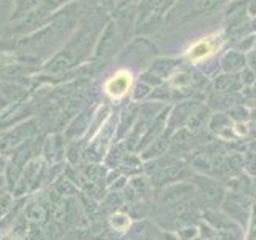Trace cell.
<instances>
[{
	"label": "cell",
	"mask_w": 256,
	"mask_h": 240,
	"mask_svg": "<svg viewBox=\"0 0 256 240\" xmlns=\"http://www.w3.org/2000/svg\"><path fill=\"white\" fill-rule=\"evenodd\" d=\"M132 74L128 70H120L116 76H112L106 85H104V90L110 96V98H122L125 96L132 88Z\"/></svg>",
	"instance_id": "cell-1"
},
{
	"label": "cell",
	"mask_w": 256,
	"mask_h": 240,
	"mask_svg": "<svg viewBox=\"0 0 256 240\" xmlns=\"http://www.w3.org/2000/svg\"><path fill=\"white\" fill-rule=\"evenodd\" d=\"M220 45L218 40H210V37H206L204 40H200V42H197L194 46L190 48L189 53H188V58L190 61H202L204 58H208L214 50L216 46Z\"/></svg>",
	"instance_id": "cell-2"
},
{
	"label": "cell",
	"mask_w": 256,
	"mask_h": 240,
	"mask_svg": "<svg viewBox=\"0 0 256 240\" xmlns=\"http://www.w3.org/2000/svg\"><path fill=\"white\" fill-rule=\"evenodd\" d=\"M245 62H246L245 54L237 53V52H229V53H226V54H224L222 61H221L222 69L228 70V72H236V70L244 69L245 68Z\"/></svg>",
	"instance_id": "cell-3"
},
{
	"label": "cell",
	"mask_w": 256,
	"mask_h": 240,
	"mask_svg": "<svg viewBox=\"0 0 256 240\" xmlns=\"http://www.w3.org/2000/svg\"><path fill=\"white\" fill-rule=\"evenodd\" d=\"M109 224L110 228L117 230V232H125L128 230V228H130L132 224V220L128 214H124V213H112L110 220H109Z\"/></svg>",
	"instance_id": "cell-4"
},
{
	"label": "cell",
	"mask_w": 256,
	"mask_h": 240,
	"mask_svg": "<svg viewBox=\"0 0 256 240\" xmlns=\"http://www.w3.org/2000/svg\"><path fill=\"white\" fill-rule=\"evenodd\" d=\"M46 214H48V210L44 205H34L29 210V218L36 222H44L46 220Z\"/></svg>",
	"instance_id": "cell-5"
},
{
	"label": "cell",
	"mask_w": 256,
	"mask_h": 240,
	"mask_svg": "<svg viewBox=\"0 0 256 240\" xmlns=\"http://www.w3.org/2000/svg\"><path fill=\"white\" fill-rule=\"evenodd\" d=\"M234 84V78H232V76H221L216 78L214 82V88L220 92H224V90H229L230 85Z\"/></svg>",
	"instance_id": "cell-6"
},
{
	"label": "cell",
	"mask_w": 256,
	"mask_h": 240,
	"mask_svg": "<svg viewBox=\"0 0 256 240\" xmlns=\"http://www.w3.org/2000/svg\"><path fill=\"white\" fill-rule=\"evenodd\" d=\"M242 80H244V82H246V84H253L254 80H256L254 72L250 70V69H245V70H244V74H242Z\"/></svg>",
	"instance_id": "cell-7"
},
{
	"label": "cell",
	"mask_w": 256,
	"mask_h": 240,
	"mask_svg": "<svg viewBox=\"0 0 256 240\" xmlns=\"http://www.w3.org/2000/svg\"><path fill=\"white\" fill-rule=\"evenodd\" d=\"M248 14L250 16H256V0H250V2H248Z\"/></svg>",
	"instance_id": "cell-8"
}]
</instances>
